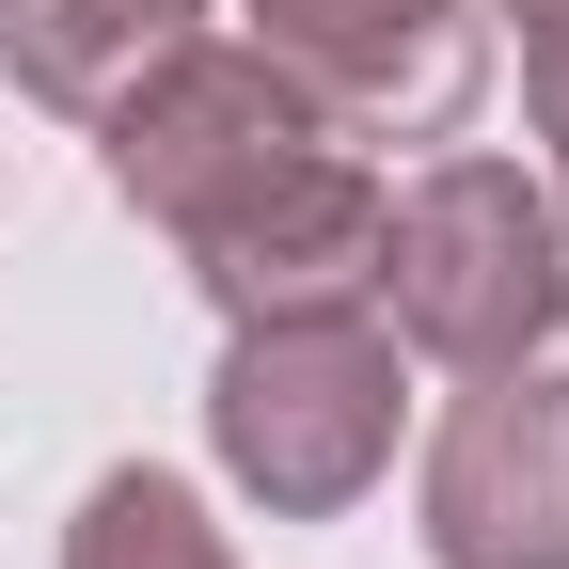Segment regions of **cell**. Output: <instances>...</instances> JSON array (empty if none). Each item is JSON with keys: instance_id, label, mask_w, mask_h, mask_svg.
Instances as JSON below:
<instances>
[{"instance_id": "1", "label": "cell", "mask_w": 569, "mask_h": 569, "mask_svg": "<svg viewBox=\"0 0 569 569\" xmlns=\"http://www.w3.org/2000/svg\"><path fill=\"white\" fill-rule=\"evenodd\" d=\"M411 427V348L380 301L348 317H238L222 365H206V459H222L269 522H332L396 475Z\"/></svg>"}, {"instance_id": "2", "label": "cell", "mask_w": 569, "mask_h": 569, "mask_svg": "<svg viewBox=\"0 0 569 569\" xmlns=\"http://www.w3.org/2000/svg\"><path fill=\"white\" fill-rule=\"evenodd\" d=\"M380 317L411 365L490 380V365H538L569 332V222L522 159L490 142H443L396 206H380Z\"/></svg>"}, {"instance_id": "3", "label": "cell", "mask_w": 569, "mask_h": 569, "mask_svg": "<svg viewBox=\"0 0 569 569\" xmlns=\"http://www.w3.org/2000/svg\"><path fill=\"white\" fill-rule=\"evenodd\" d=\"M332 142H348V127H332L301 80H284L269 48H238V32H190L174 63H142V80L96 111L111 190H127L174 253H190V238H222L238 206H269L301 159H332Z\"/></svg>"}, {"instance_id": "4", "label": "cell", "mask_w": 569, "mask_h": 569, "mask_svg": "<svg viewBox=\"0 0 569 569\" xmlns=\"http://www.w3.org/2000/svg\"><path fill=\"white\" fill-rule=\"evenodd\" d=\"M427 569H569V380L538 365L459 380L427 427Z\"/></svg>"}, {"instance_id": "5", "label": "cell", "mask_w": 569, "mask_h": 569, "mask_svg": "<svg viewBox=\"0 0 569 569\" xmlns=\"http://www.w3.org/2000/svg\"><path fill=\"white\" fill-rule=\"evenodd\" d=\"M253 48L301 80L348 142H443L490 80L475 0H253Z\"/></svg>"}, {"instance_id": "6", "label": "cell", "mask_w": 569, "mask_h": 569, "mask_svg": "<svg viewBox=\"0 0 569 569\" xmlns=\"http://www.w3.org/2000/svg\"><path fill=\"white\" fill-rule=\"evenodd\" d=\"M380 159L365 142H332V159H301L269 206H238L222 238H190V284L238 317H348V301H380Z\"/></svg>"}, {"instance_id": "7", "label": "cell", "mask_w": 569, "mask_h": 569, "mask_svg": "<svg viewBox=\"0 0 569 569\" xmlns=\"http://www.w3.org/2000/svg\"><path fill=\"white\" fill-rule=\"evenodd\" d=\"M206 32V0H0V63H17V96L96 127L142 63H174Z\"/></svg>"}, {"instance_id": "8", "label": "cell", "mask_w": 569, "mask_h": 569, "mask_svg": "<svg viewBox=\"0 0 569 569\" xmlns=\"http://www.w3.org/2000/svg\"><path fill=\"white\" fill-rule=\"evenodd\" d=\"M63 569H238V538L190 507V475L111 459V475L80 490V522H63Z\"/></svg>"}, {"instance_id": "9", "label": "cell", "mask_w": 569, "mask_h": 569, "mask_svg": "<svg viewBox=\"0 0 569 569\" xmlns=\"http://www.w3.org/2000/svg\"><path fill=\"white\" fill-rule=\"evenodd\" d=\"M522 96H538V142H553V174H538V190H553V222H569V63H538Z\"/></svg>"}, {"instance_id": "10", "label": "cell", "mask_w": 569, "mask_h": 569, "mask_svg": "<svg viewBox=\"0 0 569 569\" xmlns=\"http://www.w3.org/2000/svg\"><path fill=\"white\" fill-rule=\"evenodd\" d=\"M507 17H522V80H538V63H569V0H507Z\"/></svg>"}]
</instances>
